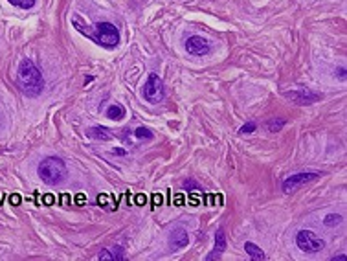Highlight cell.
<instances>
[{"instance_id":"cell-19","label":"cell","mask_w":347,"mask_h":261,"mask_svg":"<svg viewBox=\"0 0 347 261\" xmlns=\"http://www.w3.org/2000/svg\"><path fill=\"white\" fill-rule=\"evenodd\" d=\"M97 259H99V261H116V256H114V252H112V250H103V252H99Z\"/></svg>"},{"instance_id":"cell-15","label":"cell","mask_w":347,"mask_h":261,"mask_svg":"<svg viewBox=\"0 0 347 261\" xmlns=\"http://www.w3.org/2000/svg\"><path fill=\"white\" fill-rule=\"evenodd\" d=\"M323 222H325V227H338L340 222H342V215H338V213H329Z\"/></svg>"},{"instance_id":"cell-5","label":"cell","mask_w":347,"mask_h":261,"mask_svg":"<svg viewBox=\"0 0 347 261\" xmlns=\"http://www.w3.org/2000/svg\"><path fill=\"white\" fill-rule=\"evenodd\" d=\"M320 177H321L320 171H303V173H298V175H290V177H287V179L283 180L281 188L285 193H294L298 192L301 186L320 179Z\"/></svg>"},{"instance_id":"cell-11","label":"cell","mask_w":347,"mask_h":261,"mask_svg":"<svg viewBox=\"0 0 347 261\" xmlns=\"http://www.w3.org/2000/svg\"><path fill=\"white\" fill-rule=\"evenodd\" d=\"M244 250H246V254H248V256H250L252 259H255V261H264V259H267V254H264L255 243H250V241H248V243H244Z\"/></svg>"},{"instance_id":"cell-6","label":"cell","mask_w":347,"mask_h":261,"mask_svg":"<svg viewBox=\"0 0 347 261\" xmlns=\"http://www.w3.org/2000/svg\"><path fill=\"white\" fill-rule=\"evenodd\" d=\"M144 98L149 103H160L164 100V83L158 74H149L144 85Z\"/></svg>"},{"instance_id":"cell-14","label":"cell","mask_w":347,"mask_h":261,"mask_svg":"<svg viewBox=\"0 0 347 261\" xmlns=\"http://www.w3.org/2000/svg\"><path fill=\"white\" fill-rule=\"evenodd\" d=\"M134 138L136 140H151L153 138V133H151L149 129H147V127H138L136 130H134Z\"/></svg>"},{"instance_id":"cell-12","label":"cell","mask_w":347,"mask_h":261,"mask_svg":"<svg viewBox=\"0 0 347 261\" xmlns=\"http://www.w3.org/2000/svg\"><path fill=\"white\" fill-rule=\"evenodd\" d=\"M107 118H109V120H114V122L123 120V118H125V107L119 103H112L109 109H107Z\"/></svg>"},{"instance_id":"cell-10","label":"cell","mask_w":347,"mask_h":261,"mask_svg":"<svg viewBox=\"0 0 347 261\" xmlns=\"http://www.w3.org/2000/svg\"><path fill=\"white\" fill-rule=\"evenodd\" d=\"M224 250H226V235H224V230L219 228V230L215 232V245H213V250L206 256V261L220 259L222 254H224Z\"/></svg>"},{"instance_id":"cell-4","label":"cell","mask_w":347,"mask_h":261,"mask_svg":"<svg viewBox=\"0 0 347 261\" xmlns=\"http://www.w3.org/2000/svg\"><path fill=\"white\" fill-rule=\"evenodd\" d=\"M296 245H298V248L301 252L316 254L325 247V241L321 239V237H318V235L311 230H299L298 234H296Z\"/></svg>"},{"instance_id":"cell-21","label":"cell","mask_w":347,"mask_h":261,"mask_svg":"<svg viewBox=\"0 0 347 261\" xmlns=\"http://www.w3.org/2000/svg\"><path fill=\"white\" fill-rule=\"evenodd\" d=\"M333 261H345V254H340V256H334Z\"/></svg>"},{"instance_id":"cell-1","label":"cell","mask_w":347,"mask_h":261,"mask_svg":"<svg viewBox=\"0 0 347 261\" xmlns=\"http://www.w3.org/2000/svg\"><path fill=\"white\" fill-rule=\"evenodd\" d=\"M74 26L77 28V31L83 35H87L88 39L94 41L96 44L103 46L107 50H114L119 44V31L112 22H96L94 28L83 26L79 22V18H74Z\"/></svg>"},{"instance_id":"cell-3","label":"cell","mask_w":347,"mask_h":261,"mask_svg":"<svg viewBox=\"0 0 347 261\" xmlns=\"http://www.w3.org/2000/svg\"><path fill=\"white\" fill-rule=\"evenodd\" d=\"M37 173H39L40 180H44L50 186H55V184L63 182L66 179L68 170H66V164L59 157H46L37 167Z\"/></svg>"},{"instance_id":"cell-7","label":"cell","mask_w":347,"mask_h":261,"mask_svg":"<svg viewBox=\"0 0 347 261\" xmlns=\"http://www.w3.org/2000/svg\"><path fill=\"white\" fill-rule=\"evenodd\" d=\"M285 98L290 101H294L296 105H312V103H318L323 96L314 90H309V88H298V90L285 92Z\"/></svg>"},{"instance_id":"cell-9","label":"cell","mask_w":347,"mask_h":261,"mask_svg":"<svg viewBox=\"0 0 347 261\" xmlns=\"http://www.w3.org/2000/svg\"><path fill=\"white\" fill-rule=\"evenodd\" d=\"M189 243V234L186 228L176 227L169 232V248L171 250H180V248L188 247Z\"/></svg>"},{"instance_id":"cell-16","label":"cell","mask_w":347,"mask_h":261,"mask_svg":"<svg viewBox=\"0 0 347 261\" xmlns=\"http://www.w3.org/2000/svg\"><path fill=\"white\" fill-rule=\"evenodd\" d=\"M13 6H17V8H22V9H30L35 6V0H9Z\"/></svg>"},{"instance_id":"cell-2","label":"cell","mask_w":347,"mask_h":261,"mask_svg":"<svg viewBox=\"0 0 347 261\" xmlns=\"http://www.w3.org/2000/svg\"><path fill=\"white\" fill-rule=\"evenodd\" d=\"M17 81L21 90L26 96L35 98L39 96L44 88V78L40 74V70L35 66V63L31 59H22L17 70Z\"/></svg>"},{"instance_id":"cell-8","label":"cell","mask_w":347,"mask_h":261,"mask_svg":"<svg viewBox=\"0 0 347 261\" xmlns=\"http://www.w3.org/2000/svg\"><path fill=\"white\" fill-rule=\"evenodd\" d=\"M186 50L195 57H204L210 52V43L200 35H191V37L186 39Z\"/></svg>"},{"instance_id":"cell-18","label":"cell","mask_w":347,"mask_h":261,"mask_svg":"<svg viewBox=\"0 0 347 261\" xmlns=\"http://www.w3.org/2000/svg\"><path fill=\"white\" fill-rule=\"evenodd\" d=\"M283 123H285V120H279V118H274V120H270L268 122V129L272 130V133H277V130L281 129Z\"/></svg>"},{"instance_id":"cell-20","label":"cell","mask_w":347,"mask_h":261,"mask_svg":"<svg viewBox=\"0 0 347 261\" xmlns=\"http://www.w3.org/2000/svg\"><path fill=\"white\" fill-rule=\"evenodd\" d=\"M255 127H257V125H255V122H248V123H244L241 129H239V133H241V135H248V133H254Z\"/></svg>"},{"instance_id":"cell-13","label":"cell","mask_w":347,"mask_h":261,"mask_svg":"<svg viewBox=\"0 0 347 261\" xmlns=\"http://www.w3.org/2000/svg\"><path fill=\"white\" fill-rule=\"evenodd\" d=\"M87 135L90 136V138H96V140H110L112 138L110 130L107 129V127H90V129L87 130Z\"/></svg>"},{"instance_id":"cell-17","label":"cell","mask_w":347,"mask_h":261,"mask_svg":"<svg viewBox=\"0 0 347 261\" xmlns=\"http://www.w3.org/2000/svg\"><path fill=\"white\" fill-rule=\"evenodd\" d=\"M182 188L184 190H197V192H202V186L197 182V180H193V179H188V180H184V184H182Z\"/></svg>"}]
</instances>
